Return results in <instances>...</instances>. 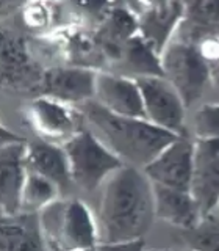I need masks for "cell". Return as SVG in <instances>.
Segmentation results:
<instances>
[{"mask_svg":"<svg viewBox=\"0 0 219 251\" xmlns=\"http://www.w3.org/2000/svg\"><path fill=\"white\" fill-rule=\"evenodd\" d=\"M63 6L55 3H43V2H30L23 3L19 10L22 25L31 33L38 36L50 35L52 25H57V30L61 28L58 18H63Z\"/></svg>","mask_w":219,"mask_h":251,"instance_id":"cell-21","label":"cell"},{"mask_svg":"<svg viewBox=\"0 0 219 251\" xmlns=\"http://www.w3.org/2000/svg\"><path fill=\"white\" fill-rule=\"evenodd\" d=\"M136 82L143 96L146 120L177 137L188 135L185 126L188 107L174 86L164 77H147Z\"/></svg>","mask_w":219,"mask_h":251,"instance_id":"cell-8","label":"cell"},{"mask_svg":"<svg viewBox=\"0 0 219 251\" xmlns=\"http://www.w3.org/2000/svg\"><path fill=\"white\" fill-rule=\"evenodd\" d=\"M25 140L0 145V210L2 215L21 212L22 188L28 175Z\"/></svg>","mask_w":219,"mask_h":251,"instance_id":"cell-13","label":"cell"},{"mask_svg":"<svg viewBox=\"0 0 219 251\" xmlns=\"http://www.w3.org/2000/svg\"><path fill=\"white\" fill-rule=\"evenodd\" d=\"M155 218L153 184L143 170L124 165L102 185L96 214L100 243L144 240Z\"/></svg>","mask_w":219,"mask_h":251,"instance_id":"cell-1","label":"cell"},{"mask_svg":"<svg viewBox=\"0 0 219 251\" xmlns=\"http://www.w3.org/2000/svg\"><path fill=\"white\" fill-rule=\"evenodd\" d=\"M91 251H97V248H96V250H91Z\"/></svg>","mask_w":219,"mask_h":251,"instance_id":"cell-28","label":"cell"},{"mask_svg":"<svg viewBox=\"0 0 219 251\" xmlns=\"http://www.w3.org/2000/svg\"><path fill=\"white\" fill-rule=\"evenodd\" d=\"M144 240L127 242V243H100L97 251H146Z\"/></svg>","mask_w":219,"mask_h":251,"instance_id":"cell-25","label":"cell"},{"mask_svg":"<svg viewBox=\"0 0 219 251\" xmlns=\"http://www.w3.org/2000/svg\"><path fill=\"white\" fill-rule=\"evenodd\" d=\"M110 73L139 80L147 77H163L161 55L139 35H135L125 43L122 53L108 69Z\"/></svg>","mask_w":219,"mask_h":251,"instance_id":"cell-18","label":"cell"},{"mask_svg":"<svg viewBox=\"0 0 219 251\" xmlns=\"http://www.w3.org/2000/svg\"><path fill=\"white\" fill-rule=\"evenodd\" d=\"M67 155L72 182L83 192H96L108 177L124 167V162L85 127L63 145Z\"/></svg>","mask_w":219,"mask_h":251,"instance_id":"cell-4","label":"cell"},{"mask_svg":"<svg viewBox=\"0 0 219 251\" xmlns=\"http://www.w3.org/2000/svg\"><path fill=\"white\" fill-rule=\"evenodd\" d=\"M88 129L127 167L144 170L177 135L160 129L143 118L119 116L96 100L78 107Z\"/></svg>","mask_w":219,"mask_h":251,"instance_id":"cell-2","label":"cell"},{"mask_svg":"<svg viewBox=\"0 0 219 251\" xmlns=\"http://www.w3.org/2000/svg\"><path fill=\"white\" fill-rule=\"evenodd\" d=\"M2 50H0V71L2 85L11 93L41 94V83L45 68L35 57L31 44L21 31L2 27Z\"/></svg>","mask_w":219,"mask_h":251,"instance_id":"cell-6","label":"cell"},{"mask_svg":"<svg viewBox=\"0 0 219 251\" xmlns=\"http://www.w3.org/2000/svg\"><path fill=\"white\" fill-rule=\"evenodd\" d=\"M23 116L39 140L61 146L86 126L78 107L47 96L31 99L23 108Z\"/></svg>","mask_w":219,"mask_h":251,"instance_id":"cell-7","label":"cell"},{"mask_svg":"<svg viewBox=\"0 0 219 251\" xmlns=\"http://www.w3.org/2000/svg\"><path fill=\"white\" fill-rule=\"evenodd\" d=\"M161 68L163 77L178 91L186 107L199 100L213 83L211 68L197 47L178 39H172L161 53Z\"/></svg>","mask_w":219,"mask_h":251,"instance_id":"cell-5","label":"cell"},{"mask_svg":"<svg viewBox=\"0 0 219 251\" xmlns=\"http://www.w3.org/2000/svg\"><path fill=\"white\" fill-rule=\"evenodd\" d=\"M155 215L180 231H188L202 222L200 209L191 192L153 184Z\"/></svg>","mask_w":219,"mask_h":251,"instance_id":"cell-16","label":"cell"},{"mask_svg":"<svg viewBox=\"0 0 219 251\" xmlns=\"http://www.w3.org/2000/svg\"><path fill=\"white\" fill-rule=\"evenodd\" d=\"M216 210H219V206H218V209H216Z\"/></svg>","mask_w":219,"mask_h":251,"instance_id":"cell-29","label":"cell"},{"mask_svg":"<svg viewBox=\"0 0 219 251\" xmlns=\"http://www.w3.org/2000/svg\"><path fill=\"white\" fill-rule=\"evenodd\" d=\"M190 251H219V218L211 214L188 231L178 232Z\"/></svg>","mask_w":219,"mask_h":251,"instance_id":"cell-22","label":"cell"},{"mask_svg":"<svg viewBox=\"0 0 219 251\" xmlns=\"http://www.w3.org/2000/svg\"><path fill=\"white\" fill-rule=\"evenodd\" d=\"M194 140H218L219 138V102L203 104L193 115Z\"/></svg>","mask_w":219,"mask_h":251,"instance_id":"cell-23","label":"cell"},{"mask_svg":"<svg viewBox=\"0 0 219 251\" xmlns=\"http://www.w3.org/2000/svg\"><path fill=\"white\" fill-rule=\"evenodd\" d=\"M0 251H50L39 214L19 212L0 218Z\"/></svg>","mask_w":219,"mask_h":251,"instance_id":"cell-15","label":"cell"},{"mask_svg":"<svg viewBox=\"0 0 219 251\" xmlns=\"http://www.w3.org/2000/svg\"><path fill=\"white\" fill-rule=\"evenodd\" d=\"M50 251H91L100 245L96 215L82 200H58L41 214Z\"/></svg>","mask_w":219,"mask_h":251,"instance_id":"cell-3","label":"cell"},{"mask_svg":"<svg viewBox=\"0 0 219 251\" xmlns=\"http://www.w3.org/2000/svg\"><path fill=\"white\" fill-rule=\"evenodd\" d=\"M99 71L82 66L60 65L44 71L41 94L80 107L96 98V82Z\"/></svg>","mask_w":219,"mask_h":251,"instance_id":"cell-11","label":"cell"},{"mask_svg":"<svg viewBox=\"0 0 219 251\" xmlns=\"http://www.w3.org/2000/svg\"><path fill=\"white\" fill-rule=\"evenodd\" d=\"M191 193L205 218L219 206V138L196 140Z\"/></svg>","mask_w":219,"mask_h":251,"instance_id":"cell-12","label":"cell"},{"mask_svg":"<svg viewBox=\"0 0 219 251\" xmlns=\"http://www.w3.org/2000/svg\"><path fill=\"white\" fill-rule=\"evenodd\" d=\"M211 74H213V83H216L219 86V65L211 69Z\"/></svg>","mask_w":219,"mask_h":251,"instance_id":"cell-26","label":"cell"},{"mask_svg":"<svg viewBox=\"0 0 219 251\" xmlns=\"http://www.w3.org/2000/svg\"><path fill=\"white\" fill-rule=\"evenodd\" d=\"M94 100L114 115L146 120L141 90L133 78L110 71H99Z\"/></svg>","mask_w":219,"mask_h":251,"instance_id":"cell-14","label":"cell"},{"mask_svg":"<svg viewBox=\"0 0 219 251\" xmlns=\"http://www.w3.org/2000/svg\"><path fill=\"white\" fill-rule=\"evenodd\" d=\"M215 33H219V0L188 2L185 18L174 39L196 46L203 38Z\"/></svg>","mask_w":219,"mask_h":251,"instance_id":"cell-19","label":"cell"},{"mask_svg":"<svg viewBox=\"0 0 219 251\" xmlns=\"http://www.w3.org/2000/svg\"><path fill=\"white\" fill-rule=\"evenodd\" d=\"M61 190L57 184L43 176L28 171L21 196V212L25 214H41L55 201L60 200Z\"/></svg>","mask_w":219,"mask_h":251,"instance_id":"cell-20","label":"cell"},{"mask_svg":"<svg viewBox=\"0 0 219 251\" xmlns=\"http://www.w3.org/2000/svg\"><path fill=\"white\" fill-rule=\"evenodd\" d=\"M202 58L205 60L210 68L213 69L219 65V33L210 35L196 44Z\"/></svg>","mask_w":219,"mask_h":251,"instance_id":"cell-24","label":"cell"},{"mask_svg":"<svg viewBox=\"0 0 219 251\" xmlns=\"http://www.w3.org/2000/svg\"><path fill=\"white\" fill-rule=\"evenodd\" d=\"M194 143L190 135L177 137L143 170L152 184L191 192L194 175Z\"/></svg>","mask_w":219,"mask_h":251,"instance_id":"cell-10","label":"cell"},{"mask_svg":"<svg viewBox=\"0 0 219 251\" xmlns=\"http://www.w3.org/2000/svg\"><path fill=\"white\" fill-rule=\"evenodd\" d=\"M151 251H172V250H151Z\"/></svg>","mask_w":219,"mask_h":251,"instance_id":"cell-27","label":"cell"},{"mask_svg":"<svg viewBox=\"0 0 219 251\" xmlns=\"http://www.w3.org/2000/svg\"><path fill=\"white\" fill-rule=\"evenodd\" d=\"M138 18V35L160 55L174 39L185 18V2L127 3Z\"/></svg>","mask_w":219,"mask_h":251,"instance_id":"cell-9","label":"cell"},{"mask_svg":"<svg viewBox=\"0 0 219 251\" xmlns=\"http://www.w3.org/2000/svg\"><path fill=\"white\" fill-rule=\"evenodd\" d=\"M27 167L28 171L52 180L60 190H67L74 185L70 176L69 160L61 145L36 140L28 143L27 148Z\"/></svg>","mask_w":219,"mask_h":251,"instance_id":"cell-17","label":"cell"}]
</instances>
